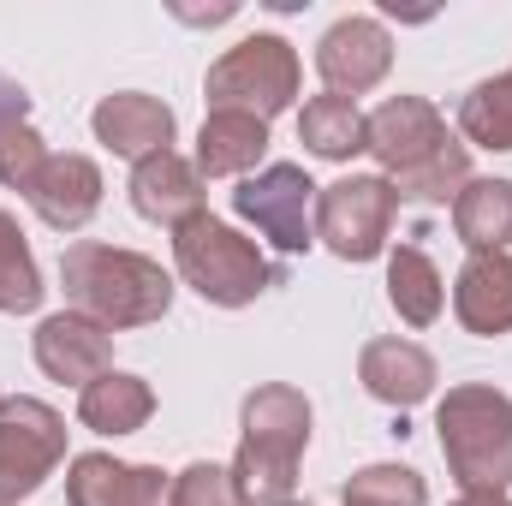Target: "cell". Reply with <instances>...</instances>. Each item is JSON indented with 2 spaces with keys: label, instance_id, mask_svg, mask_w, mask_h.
Masks as SVG:
<instances>
[{
  "label": "cell",
  "instance_id": "6da1fadb",
  "mask_svg": "<svg viewBox=\"0 0 512 506\" xmlns=\"http://www.w3.org/2000/svg\"><path fill=\"white\" fill-rule=\"evenodd\" d=\"M60 286H66V304L78 316L102 322L108 334L149 328L173 310V274L155 256L96 245V239H78L60 251Z\"/></svg>",
  "mask_w": 512,
  "mask_h": 506
},
{
  "label": "cell",
  "instance_id": "7a4b0ae2",
  "mask_svg": "<svg viewBox=\"0 0 512 506\" xmlns=\"http://www.w3.org/2000/svg\"><path fill=\"white\" fill-rule=\"evenodd\" d=\"M435 429H441V453H447V471L459 477V489L507 495V483H512V399L501 387H489V381L447 387V399L435 405Z\"/></svg>",
  "mask_w": 512,
  "mask_h": 506
},
{
  "label": "cell",
  "instance_id": "3957f363",
  "mask_svg": "<svg viewBox=\"0 0 512 506\" xmlns=\"http://www.w3.org/2000/svg\"><path fill=\"white\" fill-rule=\"evenodd\" d=\"M173 262H179V280L203 298V304H221V310H245L256 304L268 286L286 280L280 262H268V251L233 233L227 221H215L209 209L191 215L179 233H173Z\"/></svg>",
  "mask_w": 512,
  "mask_h": 506
},
{
  "label": "cell",
  "instance_id": "277c9868",
  "mask_svg": "<svg viewBox=\"0 0 512 506\" xmlns=\"http://www.w3.org/2000/svg\"><path fill=\"white\" fill-rule=\"evenodd\" d=\"M298 54H292V42L286 36H268V30H256L245 42H233L215 66H209V78H203V96H209V114H251V120H274V114H286L292 102H298Z\"/></svg>",
  "mask_w": 512,
  "mask_h": 506
},
{
  "label": "cell",
  "instance_id": "5b68a950",
  "mask_svg": "<svg viewBox=\"0 0 512 506\" xmlns=\"http://www.w3.org/2000/svg\"><path fill=\"white\" fill-rule=\"evenodd\" d=\"M393 215H399V197L376 173H346L316 191V239L340 262H376L387 251Z\"/></svg>",
  "mask_w": 512,
  "mask_h": 506
},
{
  "label": "cell",
  "instance_id": "8992f818",
  "mask_svg": "<svg viewBox=\"0 0 512 506\" xmlns=\"http://www.w3.org/2000/svg\"><path fill=\"white\" fill-rule=\"evenodd\" d=\"M316 191H322V185H310L304 167L274 161V167H256L251 179H239L233 215L251 221L280 256H298V251L316 245Z\"/></svg>",
  "mask_w": 512,
  "mask_h": 506
},
{
  "label": "cell",
  "instance_id": "52a82bcc",
  "mask_svg": "<svg viewBox=\"0 0 512 506\" xmlns=\"http://www.w3.org/2000/svg\"><path fill=\"white\" fill-rule=\"evenodd\" d=\"M66 459V417L42 399L0 405V501H30Z\"/></svg>",
  "mask_w": 512,
  "mask_h": 506
},
{
  "label": "cell",
  "instance_id": "ba28073f",
  "mask_svg": "<svg viewBox=\"0 0 512 506\" xmlns=\"http://www.w3.org/2000/svg\"><path fill=\"white\" fill-rule=\"evenodd\" d=\"M316 72H322L328 96H346V102L364 96V90H376L393 72V36H387V24L370 18V12L334 18L322 30V42H316Z\"/></svg>",
  "mask_w": 512,
  "mask_h": 506
},
{
  "label": "cell",
  "instance_id": "9c48e42d",
  "mask_svg": "<svg viewBox=\"0 0 512 506\" xmlns=\"http://www.w3.org/2000/svg\"><path fill=\"white\" fill-rule=\"evenodd\" d=\"M447 143H453V131L435 114V102H423V96H387L382 108L370 114V155L387 167V179L417 173Z\"/></svg>",
  "mask_w": 512,
  "mask_h": 506
},
{
  "label": "cell",
  "instance_id": "30bf717a",
  "mask_svg": "<svg viewBox=\"0 0 512 506\" xmlns=\"http://www.w3.org/2000/svg\"><path fill=\"white\" fill-rule=\"evenodd\" d=\"M36 370L48 381H72L78 393L114 370V334L78 310H54L36 322Z\"/></svg>",
  "mask_w": 512,
  "mask_h": 506
},
{
  "label": "cell",
  "instance_id": "8fae6325",
  "mask_svg": "<svg viewBox=\"0 0 512 506\" xmlns=\"http://www.w3.org/2000/svg\"><path fill=\"white\" fill-rule=\"evenodd\" d=\"M239 447L251 453H268L280 465H298L304 447H310V399L292 387V381H262L245 393L239 405Z\"/></svg>",
  "mask_w": 512,
  "mask_h": 506
},
{
  "label": "cell",
  "instance_id": "7c38bea8",
  "mask_svg": "<svg viewBox=\"0 0 512 506\" xmlns=\"http://www.w3.org/2000/svg\"><path fill=\"white\" fill-rule=\"evenodd\" d=\"M24 197L42 215V227L84 233L96 221V209H102V167L90 155H48V167L36 173V185Z\"/></svg>",
  "mask_w": 512,
  "mask_h": 506
},
{
  "label": "cell",
  "instance_id": "4fadbf2b",
  "mask_svg": "<svg viewBox=\"0 0 512 506\" xmlns=\"http://www.w3.org/2000/svg\"><path fill=\"white\" fill-rule=\"evenodd\" d=\"M131 209L155 227H185L191 215H203V173L197 161H185L179 149H161L149 161L131 167Z\"/></svg>",
  "mask_w": 512,
  "mask_h": 506
},
{
  "label": "cell",
  "instance_id": "5bb4252c",
  "mask_svg": "<svg viewBox=\"0 0 512 506\" xmlns=\"http://www.w3.org/2000/svg\"><path fill=\"white\" fill-rule=\"evenodd\" d=\"M96 126V143L126 155V161H149L161 149H173V108L161 96H143V90H114L96 102L90 114Z\"/></svg>",
  "mask_w": 512,
  "mask_h": 506
},
{
  "label": "cell",
  "instance_id": "9a60e30c",
  "mask_svg": "<svg viewBox=\"0 0 512 506\" xmlns=\"http://www.w3.org/2000/svg\"><path fill=\"white\" fill-rule=\"evenodd\" d=\"M358 381H364V393L370 399H382L393 411H411V405H423L429 393H435V358L417 346V340H399V334H387V340H370L364 352H358Z\"/></svg>",
  "mask_w": 512,
  "mask_h": 506
},
{
  "label": "cell",
  "instance_id": "2e32d148",
  "mask_svg": "<svg viewBox=\"0 0 512 506\" xmlns=\"http://www.w3.org/2000/svg\"><path fill=\"white\" fill-rule=\"evenodd\" d=\"M453 316L483 334V340H501L512 334V256L507 251H489V256H471L453 280Z\"/></svg>",
  "mask_w": 512,
  "mask_h": 506
},
{
  "label": "cell",
  "instance_id": "e0dca14e",
  "mask_svg": "<svg viewBox=\"0 0 512 506\" xmlns=\"http://www.w3.org/2000/svg\"><path fill=\"white\" fill-rule=\"evenodd\" d=\"M268 155V126L251 114H209L197 131V173L203 179H251Z\"/></svg>",
  "mask_w": 512,
  "mask_h": 506
},
{
  "label": "cell",
  "instance_id": "ac0fdd59",
  "mask_svg": "<svg viewBox=\"0 0 512 506\" xmlns=\"http://www.w3.org/2000/svg\"><path fill=\"white\" fill-rule=\"evenodd\" d=\"M149 417H155V387L131 370H108L78 393V423L96 435H137Z\"/></svg>",
  "mask_w": 512,
  "mask_h": 506
},
{
  "label": "cell",
  "instance_id": "d6986e66",
  "mask_svg": "<svg viewBox=\"0 0 512 506\" xmlns=\"http://www.w3.org/2000/svg\"><path fill=\"white\" fill-rule=\"evenodd\" d=\"M453 233L471 256L512 245V179H471L453 197Z\"/></svg>",
  "mask_w": 512,
  "mask_h": 506
},
{
  "label": "cell",
  "instance_id": "ffe728a7",
  "mask_svg": "<svg viewBox=\"0 0 512 506\" xmlns=\"http://www.w3.org/2000/svg\"><path fill=\"white\" fill-rule=\"evenodd\" d=\"M298 143L316 161H352L370 149V114L346 96H310L298 114Z\"/></svg>",
  "mask_w": 512,
  "mask_h": 506
},
{
  "label": "cell",
  "instance_id": "44dd1931",
  "mask_svg": "<svg viewBox=\"0 0 512 506\" xmlns=\"http://www.w3.org/2000/svg\"><path fill=\"white\" fill-rule=\"evenodd\" d=\"M387 304H393L399 322H411V328H429V322L441 316L447 280H441V268L417 251V245L387 251Z\"/></svg>",
  "mask_w": 512,
  "mask_h": 506
},
{
  "label": "cell",
  "instance_id": "7402d4cb",
  "mask_svg": "<svg viewBox=\"0 0 512 506\" xmlns=\"http://www.w3.org/2000/svg\"><path fill=\"white\" fill-rule=\"evenodd\" d=\"M42 274H36V256L24 245V227L0 209V316H30L42 304Z\"/></svg>",
  "mask_w": 512,
  "mask_h": 506
},
{
  "label": "cell",
  "instance_id": "603a6c76",
  "mask_svg": "<svg viewBox=\"0 0 512 506\" xmlns=\"http://www.w3.org/2000/svg\"><path fill=\"white\" fill-rule=\"evenodd\" d=\"M459 131L477 149H512V72L483 78L465 102H459Z\"/></svg>",
  "mask_w": 512,
  "mask_h": 506
},
{
  "label": "cell",
  "instance_id": "cb8c5ba5",
  "mask_svg": "<svg viewBox=\"0 0 512 506\" xmlns=\"http://www.w3.org/2000/svg\"><path fill=\"white\" fill-rule=\"evenodd\" d=\"M387 185H393L399 203H447V197H459V191L471 185V155H465V143L453 137L435 161H423L417 173H399V179H387Z\"/></svg>",
  "mask_w": 512,
  "mask_h": 506
},
{
  "label": "cell",
  "instance_id": "d4e9b609",
  "mask_svg": "<svg viewBox=\"0 0 512 506\" xmlns=\"http://www.w3.org/2000/svg\"><path fill=\"white\" fill-rule=\"evenodd\" d=\"M346 506H429V483L411 465H364L340 489Z\"/></svg>",
  "mask_w": 512,
  "mask_h": 506
},
{
  "label": "cell",
  "instance_id": "484cf974",
  "mask_svg": "<svg viewBox=\"0 0 512 506\" xmlns=\"http://www.w3.org/2000/svg\"><path fill=\"white\" fill-rule=\"evenodd\" d=\"M131 501V465L114 453H78L66 471V506H126Z\"/></svg>",
  "mask_w": 512,
  "mask_h": 506
},
{
  "label": "cell",
  "instance_id": "4316f807",
  "mask_svg": "<svg viewBox=\"0 0 512 506\" xmlns=\"http://www.w3.org/2000/svg\"><path fill=\"white\" fill-rule=\"evenodd\" d=\"M173 506H245V501H239L227 465L197 459V465H185V471L173 477Z\"/></svg>",
  "mask_w": 512,
  "mask_h": 506
},
{
  "label": "cell",
  "instance_id": "83f0119b",
  "mask_svg": "<svg viewBox=\"0 0 512 506\" xmlns=\"http://www.w3.org/2000/svg\"><path fill=\"white\" fill-rule=\"evenodd\" d=\"M42 167H48V143L36 137V126H18V131H6V137H0V185L30 191Z\"/></svg>",
  "mask_w": 512,
  "mask_h": 506
},
{
  "label": "cell",
  "instance_id": "f1b7e54d",
  "mask_svg": "<svg viewBox=\"0 0 512 506\" xmlns=\"http://www.w3.org/2000/svg\"><path fill=\"white\" fill-rule=\"evenodd\" d=\"M126 506H173V477L161 465H131V501Z\"/></svg>",
  "mask_w": 512,
  "mask_h": 506
},
{
  "label": "cell",
  "instance_id": "f546056e",
  "mask_svg": "<svg viewBox=\"0 0 512 506\" xmlns=\"http://www.w3.org/2000/svg\"><path fill=\"white\" fill-rule=\"evenodd\" d=\"M18 126H30V90H24L18 78L0 72V137L18 131Z\"/></svg>",
  "mask_w": 512,
  "mask_h": 506
},
{
  "label": "cell",
  "instance_id": "4dcf8cb0",
  "mask_svg": "<svg viewBox=\"0 0 512 506\" xmlns=\"http://www.w3.org/2000/svg\"><path fill=\"white\" fill-rule=\"evenodd\" d=\"M453 506H512V501H507V495H489V489H465Z\"/></svg>",
  "mask_w": 512,
  "mask_h": 506
},
{
  "label": "cell",
  "instance_id": "1f68e13d",
  "mask_svg": "<svg viewBox=\"0 0 512 506\" xmlns=\"http://www.w3.org/2000/svg\"><path fill=\"white\" fill-rule=\"evenodd\" d=\"M0 405H6V393H0Z\"/></svg>",
  "mask_w": 512,
  "mask_h": 506
},
{
  "label": "cell",
  "instance_id": "d6a6232c",
  "mask_svg": "<svg viewBox=\"0 0 512 506\" xmlns=\"http://www.w3.org/2000/svg\"><path fill=\"white\" fill-rule=\"evenodd\" d=\"M286 506H298V501H286Z\"/></svg>",
  "mask_w": 512,
  "mask_h": 506
},
{
  "label": "cell",
  "instance_id": "836d02e7",
  "mask_svg": "<svg viewBox=\"0 0 512 506\" xmlns=\"http://www.w3.org/2000/svg\"><path fill=\"white\" fill-rule=\"evenodd\" d=\"M0 506H6V501H0Z\"/></svg>",
  "mask_w": 512,
  "mask_h": 506
}]
</instances>
